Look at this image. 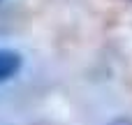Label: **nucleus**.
Listing matches in <instances>:
<instances>
[{
  "mask_svg": "<svg viewBox=\"0 0 132 125\" xmlns=\"http://www.w3.org/2000/svg\"><path fill=\"white\" fill-rule=\"evenodd\" d=\"M23 67V58L14 49H0V86L12 81Z\"/></svg>",
  "mask_w": 132,
  "mask_h": 125,
  "instance_id": "nucleus-1",
  "label": "nucleus"
},
{
  "mask_svg": "<svg viewBox=\"0 0 132 125\" xmlns=\"http://www.w3.org/2000/svg\"><path fill=\"white\" fill-rule=\"evenodd\" d=\"M109 125H132L130 118H116V121H111Z\"/></svg>",
  "mask_w": 132,
  "mask_h": 125,
  "instance_id": "nucleus-2",
  "label": "nucleus"
}]
</instances>
